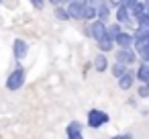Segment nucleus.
Listing matches in <instances>:
<instances>
[{
  "label": "nucleus",
  "mask_w": 149,
  "mask_h": 139,
  "mask_svg": "<svg viewBox=\"0 0 149 139\" xmlns=\"http://www.w3.org/2000/svg\"><path fill=\"white\" fill-rule=\"evenodd\" d=\"M25 82H27V72H25V68L19 64V66L13 68L10 74L6 76L4 86H6V90H10V92H17V90H21V88L25 86Z\"/></svg>",
  "instance_id": "obj_1"
},
{
  "label": "nucleus",
  "mask_w": 149,
  "mask_h": 139,
  "mask_svg": "<svg viewBox=\"0 0 149 139\" xmlns=\"http://www.w3.org/2000/svg\"><path fill=\"white\" fill-rule=\"evenodd\" d=\"M108 121H110V115L102 108H90L86 115V125L90 129H100V127L108 125Z\"/></svg>",
  "instance_id": "obj_2"
},
{
  "label": "nucleus",
  "mask_w": 149,
  "mask_h": 139,
  "mask_svg": "<svg viewBox=\"0 0 149 139\" xmlns=\"http://www.w3.org/2000/svg\"><path fill=\"white\" fill-rule=\"evenodd\" d=\"M112 53H114V61H120L129 68H133L139 61V53L135 51V47H116Z\"/></svg>",
  "instance_id": "obj_3"
},
{
  "label": "nucleus",
  "mask_w": 149,
  "mask_h": 139,
  "mask_svg": "<svg viewBox=\"0 0 149 139\" xmlns=\"http://www.w3.org/2000/svg\"><path fill=\"white\" fill-rule=\"evenodd\" d=\"M27 55H29V43H27L23 37H17V39L13 41V57L21 64Z\"/></svg>",
  "instance_id": "obj_4"
},
{
  "label": "nucleus",
  "mask_w": 149,
  "mask_h": 139,
  "mask_svg": "<svg viewBox=\"0 0 149 139\" xmlns=\"http://www.w3.org/2000/svg\"><path fill=\"white\" fill-rule=\"evenodd\" d=\"M90 29H92V39H94V43H96V41H100V39L106 37L108 23H102L100 19H94V21L90 23Z\"/></svg>",
  "instance_id": "obj_5"
},
{
  "label": "nucleus",
  "mask_w": 149,
  "mask_h": 139,
  "mask_svg": "<svg viewBox=\"0 0 149 139\" xmlns=\"http://www.w3.org/2000/svg\"><path fill=\"white\" fill-rule=\"evenodd\" d=\"M92 68L98 72V74H104L106 70H110V59H108V53H102L98 51L92 59Z\"/></svg>",
  "instance_id": "obj_6"
},
{
  "label": "nucleus",
  "mask_w": 149,
  "mask_h": 139,
  "mask_svg": "<svg viewBox=\"0 0 149 139\" xmlns=\"http://www.w3.org/2000/svg\"><path fill=\"white\" fill-rule=\"evenodd\" d=\"M68 13H70V19L72 21H78V23H84V8L86 4H80V2H68L65 4Z\"/></svg>",
  "instance_id": "obj_7"
},
{
  "label": "nucleus",
  "mask_w": 149,
  "mask_h": 139,
  "mask_svg": "<svg viewBox=\"0 0 149 139\" xmlns=\"http://www.w3.org/2000/svg\"><path fill=\"white\" fill-rule=\"evenodd\" d=\"M114 43L116 47H133L135 45V37H133V31H127L123 29L116 37H114Z\"/></svg>",
  "instance_id": "obj_8"
},
{
  "label": "nucleus",
  "mask_w": 149,
  "mask_h": 139,
  "mask_svg": "<svg viewBox=\"0 0 149 139\" xmlns=\"http://www.w3.org/2000/svg\"><path fill=\"white\" fill-rule=\"evenodd\" d=\"M135 80H137V78H135V70L129 68V72H127L125 76H120L116 82H118V88H120L123 92H129V90L135 86Z\"/></svg>",
  "instance_id": "obj_9"
},
{
  "label": "nucleus",
  "mask_w": 149,
  "mask_h": 139,
  "mask_svg": "<svg viewBox=\"0 0 149 139\" xmlns=\"http://www.w3.org/2000/svg\"><path fill=\"white\" fill-rule=\"evenodd\" d=\"M114 15V8L108 4V0H104V2L96 8V19H100L102 23H110V17Z\"/></svg>",
  "instance_id": "obj_10"
},
{
  "label": "nucleus",
  "mask_w": 149,
  "mask_h": 139,
  "mask_svg": "<svg viewBox=\"0 0 149 139\" xmlns=\"http://www.w3.org/2000/svg\"><path fill=\"white\" fill-rule=\"evenodd\" d=\"M135 78L139 84H149V64L147 61H139L135 68Z\"/></svg>",
  "instance_id": "obj_11"
},
{
  "label": "nucleus",
  "mask_w": 149,
  "mask_h": 139,
  "mask_svg": "<svg viewBox=\"0 0 149 139\" xmlns=\"http://www.w3.org/2000/svg\"><path fill=\"white\" fill-rule=\"evenodd\" d=\"M96 47H98V51H102V53H112V51L116 49V43H114V39H110V37L106 35L104 39L96 41Z\"/></svg>",
  "instance_id": "obj_12"
},
{
  "label": "nucleus",
  "mask_w": 149,
  "mask_h": 139,
  "mask_svg": "<svg viewBox=\"0 0 149 139\" xmlns=\"http://www.w3.org/2000/svg\"><path fill=\"white\" fill-rule=\"evenodd\" d=\"M147 13H149V10H147V6H145V0H139V2L131 8V17L135 19V23H137L143 15H147Z\"/></svg>",
  "instance_id": "obj_13"
},
{
  "label": "nucleus",
  "mask_w": 149,
  "mask_h": 139,
  "mask_svg": "<svg viewBox=\"0 0 149 139\" xmlns=\"http://www.w3.org/2000/svg\"><path fill=\"white\" fill-rule=\"evenodd\" d=\"M127 72H129V66H125V64H120V61H112V64H110V74H112L116 80H118L120 76H125Z\"/></svg>",
  "instance_id": "obj_14"
},
{
  "label": "nucleus",
  "mask_w": 149,
  "mask_h": 139,
  "mask_svg": "<svg viewBox=\"0 0 149 139\" xmlns=\"http://www.w3.org/2000/svg\"><path fill=\"white\" fill-rule=\"evenodd\" d=\"M82 131H84V125L80 123V121H72L68 127H65V135L68 137H76V135H82Z\"/></svg>",
  "instance_id": "obj_15"
},
{
  "label": "nucleus",
  "mask_w": 149,
  "mask_h": 139,
  "mask_svg": "<svg viewBox=\"0 0 149 139\" xmlns=\"http://www.w3.org/2000/svg\"><path fill=\"white\" fill-rule=\"evenodd\" d=\"M53 17H55L57 21H61V23L72 21V19H70V13H68V8H65V4H63V6H53Z\"/></svg>",
  "instance_id": "obj_16"
},
{
  "label": "nucleus",
  "mask_w": 149,
  "mask_h": 139,
  "mask_svg": "<svg viewBox=\"0 0 149 139\" xmlns=\"http://www.w3.org/2000/svg\"><path fill=\"white\" fill-rule=\"evenodd\" d=\"M123 29H125V27H123L120 23H116V21H114V23H108V31H106V35H108L110 39H114Z\"/></svg>",
  "instance_id": "obj_17"
},
{
  "label": "nucleus",
  "mask_w": 149,
  "mask_h": 139,
  "mask_svg": "<svg viewBox=\"0 0 149 139\" xmlns=\"http://www.w3.org/2000/svg\"><path fill=\"white\" fill-rule=\"evenodd\" d=\"M94 19H96V8L90 6V4H86V8H84V21L86 23H92Z\"/></svg>",
  "instance_id": "obj_18"
},
{
  "label": "nucleus",
  "mask_w": 149,
  "mask_h": 139,
  "mask_svg": "<svg viewBox=\"0 0 149 139\" xmlns=\"http://www.w3.org/2000/svg\"><path fill=\"white\" fill-rule=\"evenodd\" d=\"M137 98H149V84H139L137 86Z\"/></svg>",
  "instance_id": "obj_19"
},
{
  "label": "nucleus",
  "mask_w": 149,
  "mask_h": 139,
  "mask_svg": "<svg viewBox=\"0 0 149 139\" xmlns=\"http://www.w3.org/2000/svg\"><path fill=\"white\" fill-rule=\"evenodd\" d=\"M139 61H147V64H149V45L139 51Z\"/></svg>",
  "instance_id": "obj_20"
},
{
  "label": "nucleus",
  "mask_w": 149,
  "mask_h": 139,
  "mask_svg": "<svg viewBox=\"0 0 149 139\" xmlns=\"http://www.w3.org/2000/svg\"><path fill=\"white\" fill-rule=\"evenodd\" d=\"M45 2H47V0H29V4H31L35 10H41V8L45 6Z\"/></svg>",
  "instance_id": "obj_21"
},
{
  "label": "nucleus",
  "mask_w": 149,
  "mask_h": 139,
  "mask_svg": "<svg viewBox=\"0 0 149 139\" xmlns=\"http://www.w3.org/2000/svg\"><path fill=\"white\" fill-rule=\"evenodd\" d=\"M82 33H84V37L92 39V29H90V23H86V21H84V25H82Z\"/></svg>",
  "instance_id": "obj_22"
},
{
  "label": "nucleus",
  "mask_w": 149,
  "mask_h": 139,
  "mask_svg": "<svg viewBox=\"0 0 149 139\" xmlns=\"http://www.w3.org/2000/svg\"><path fill=\"white\" fill-rule=\"evenodd\" d=\"M47 2L51 6H63V4H68V0H47Z\"/></svg>",
  "instance_id": "obj_23"
},
{
  "label": "nucleus",
  "mask_w": 149,
  "mask_h": 139,
  "mask_svg": "<svg viewBox=\"0 0 149 139\" xmlns=\"http://www.w3.org/2000/svg\"><path fill=\"white\" fill-rule=\"evenodd\" d=\"M137 2H139V0H123L120 4H123V6H127V8H133V6H135Z\"/></svg>",
  "instance_id": "obj_24"
},
{
  "label": "nucleus",
  "mask_w": 149,
  "mask_h": 139,
  "mask_svg": "<svg viewBox=\"0 0 149 139\" xmlns=\"http://www.w3.org/2000/svg\"><path fill=\"white\" fill-rule=\"evenodd\" d=\"M102 2H104V0H88V4H90V6H94V8H98Z\"/></svg>",
  "instance_id": "obj_25"
},
{
  "label": "nucleus",
  "mask_w": 149,
  "mask_h": 139,
  "mask_svg": "<svg viewBox=\"0 0 149 139\" xmlns=\"http://www.w3.org/2000/svg\"><path fill=\"white\" fill-rule=\"evenodd\" d=\"M120 2H123V0H108V4H110L112 8H116V6H120Z\"/></svg>",
  "instance_id": "obj_26"
},
{
  "label": "nucleus",
  "mask_w": 149,
  "mask_h": 139,
  "mask_svg": "<svg viewBox=\"0 0 149 139\" xmlns=\"http://www.w3.org/2000/svg\"><path fill=\"white\" fill-rule=\"evenodd\" d=\"M127 102H129V104H131V106H137V98H129V100H127Z\"/></svg>",
  "instance_id": "obj_27"
},
{
  "label": "nucleus",
  "mask_w": 149,
  "mask_h": 139,
  "mask_svg": "<svg viewBox=\"0 0 149 139\" xmlns=\"http://www.w3.org/2000/svg\"><path fill=\"white\" fill-rule=\"evenodd\" d=\"M120 139H133V135H131V133H123Z\"/></svg>",
  "instance_id": "obj_28"
},
{
  "label": "nucleus",
  "mask_w": 149,
  "mask_h": 139,
  "mask_svg": "<svg viewBox=\"0 0 149 139\" xmlns=\"http://www.w3.org/2000/svg\"><path fill=\"white\" fill-rule=\"evenodd\" d=\"M68 2H80V4H88V0H68Z\"/></svg>",
  "instance_id": "obj_29"
},
{
  "label": "nucleus",
  "mask_w": 149,
  "mask_h": 139,
  "mask_svg": "<svg viewBox=\"0 0 149 139\" xmlns=\"http://www.w3.org/2000/svg\"><path fill=\"white\" fill-rule=\"evenodd\" d=\"M70 139H84V135H76V137H70Z\"/></svg>",
  "instance_id": "obj_30"
},
{
  "label": "nucleus",
  "mask_w": 149,
  "mask_h": 139,
  "mask_svg": "<svg viewBox=\"0 0 149 139\" xmlns=\"http://www.w3.org/2000/svg\"><path fill=\"white\" fill-rule=\"evenodd\" d=\"M110 139H120V135H114V137H110Z\"/></svg>",
  "instance_id": "obj_31"
},
{
  "label": "nucleus",
  "mask_w": 149,
  "mask_h": 139,
  "mask_svg": "<svg viewBox=\"0 0 149 139\" xmlns=\"http://www.w3.org/2000/svg\"><path fill=\"white\" fill-rule=\"evenodd\" d=\"M2 2H4V0H0V4H2Z\"/></svg>",
  "instance_id": "obj_32"
},
{
  "label": "nucleus",
  "mask_w": 149,
  "mask_h": 139,
  "mask_svg": "<svg viewBox=\"0 0 149 139\" xmlns=\"http://www.w3.org/2000/svg\"><path fill=\"white\" fill-rule=\"evenodd\" d=\"M65 139H70V137H65Z\"/></svg>",
  "instance_id": "obj_33"
}]
</instances>
